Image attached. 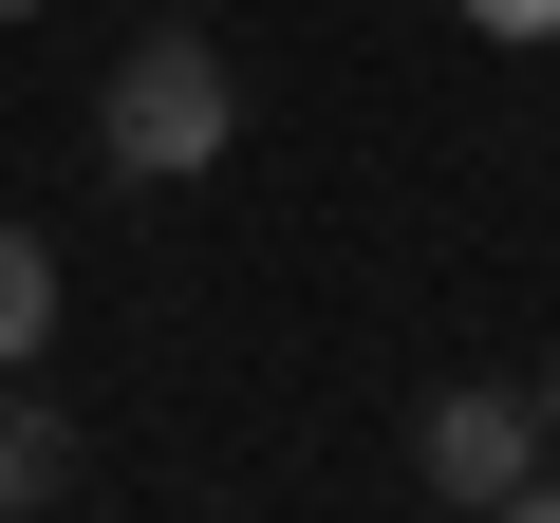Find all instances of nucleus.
Wrapping results in <instances>:
<instances>
[{
	"label": "nucleus",
	"mask_w": 560,
	"mask_h": 523,
	"mask_svg": "<svg viewBox=\"0 0 560 523\" xmlns=\"http://www.w3.org/2000/svg\"><path fill=\"white\" fill-rule=\"evenodd\" d=\"M94 131H113V168H131V187H187V168H224V131H243V75H224V38L150 20V38L113 57Z\"/></svg>",
	"instance_id": "nucleus-1"
},
{
	"label": "nucleus",
	"mask_w": 560,
	"mask_h": 523,
	"mask_svg": "<svg viewBox=\"0 0 560 523\" xmlns=\"http://www.w3.org/2000/svg\"><path fill=\"white\" fill-rule=\"evenodd\" d=\"M411 486H430V504H523V523H560L541 393H430V430H411Z\"/></svg>",
	"instance_id": "nucleus-2"
},
{
	"label": "nucleus",
	"mask_w": 560,
	"mask_h": 523,
	"mask_svg": "<svg viewBox=\"0 0 560 523\" xmlns=\"http://www.w3.org/2000/svg\"><path fill=\"white\" fill-rule=\"evenodd\" d=\"M57 486H75V411H57V393H0V523L57 504Z\"/></svg>",
	"instance_id": "nucleus-3"
},
{
	"label": "nucleus",
	"mask_w": 560,
	"mask_h": 523,
	"mask_svg": "<svg viewBox=\"0 0 560 523\" xmlns=\"http://www.w3.org/2000/svg\"><path fill=\"white\" fill-rule=\"evenodd\" d=\"M38 337H57V243L0 224V374H38Z\"/></svg>",
	"instance_id": "nucleus-4"
},
{
	"label": "nucleus",
	"mask_w": 560,
	"mask_h": 523,
	"mask_svg": "<svg viewBox=\"0 0 560 523\" xmlns=\"http://www.w3.org/2000/svg\"><path fill=\"white\" fill-rule=\"evenodd\" d=\"M467 38H560V0H448Z\"/></svg>",
	"instance_id": "nucleus-5"
},
{
	"label": "nucleus",
	"mask_w": 560,
	"mask_h": 523,
	"mask_svg": "<svg viewBox=\"0 0 560 523\" xmlns=\"http://www.w3.org/2000/svg\"><path fill=\"white\" fill-rule=\"evenodd\" d=\"M541 430H560V374H541Z\"/></svg>",
	"instance_id": "nucleus-6"
},
{
	"label": "nucleus",
	"mask_w": 560,
	"mask_h": 523,
	"mask_svg": "<svg viewBox=\"0 0 560 523\" xmlns=\"http://www.w3.org/2000/svg\"><path fill=\"white\" fill-rule=\"evenodd\" d=\"M0 20H38V0H0Z\"/></svg>",
	"instance_id": "nucleus-7"
}]
</instances>
